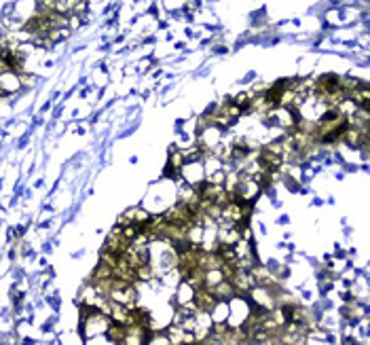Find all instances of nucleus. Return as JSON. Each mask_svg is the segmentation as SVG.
Here are the masks:
<instances>
[{"mask_svg": "<svg viewBox=\"0 0 370 345\" xmlns=\"http://www.w3.org/2000/svg\"><path fill=\"white\" fill-rule=\"evenodd\" d=\"M281 161H284V157H281L277 150L273 148H264L262 153H260V163H262V167L267 169V172H273V169H277L281 165Z\"/></svg>", "mask_w": 370, "mask_h": 345, "instance_id": "obj_1", "label": "nucleus"}, {"mask_svg": "<svg viewBox=\"0 0 370 345\" xmlns=\"http://www.w3.org/2000/svg\"><path fill=\"white\" fill-rule=\"evenodd\" d=\"M231 153H233L235 159H244V157H247V153H250V146H246V144H235Z\"/></svg>", "mask_w": 370, "mask_h": 345, "instance_id": "obj_2", "label": "nucleus"}]
</instances>
